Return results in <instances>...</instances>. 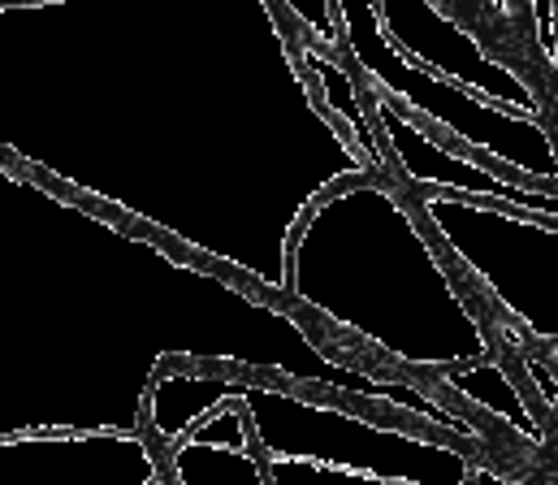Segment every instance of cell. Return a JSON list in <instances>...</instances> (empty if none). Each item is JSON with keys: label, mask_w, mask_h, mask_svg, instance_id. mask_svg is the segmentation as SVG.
Returning a JSON list of instances; mask_svg holds the SVG:
<instances>
[{"label": "cell", "mask_w": 558, "mask_h": 485, "mask_svg": "<svg viewBox=\"0 0 558 485\" xmlns=\"http://www.w3.org/2000/svg\"><path fill=\"white\" fill-rule=\"evenodd\" d=\"M342 39L351 44V61L360 70V78L386 96L390 105H399L408 118H416L420 126H428L437 140L481 157V161L498 165L507 173H515L529 186H546L558 191V148L555 135L524 113H511L459 83H446L437 74H428L412 57H403L395 48V39L381 31L373 4H342L333 0Z\"/></svg>", "instance_id": "6da1fadb"}, {"label": "cell", "mask_w": 558, "mask_h": 485, "mask_svg": "<svg viewBox=\"0 0 558 485\" xmlns=\"http://www.w3.org/2000/svg\"><path fill=\"white\" fill-rule=\"evenodd\" d=\"M420 217L459 269L537 351L558 347V226L498 204L420 195Z\"/></svg>", "instance_id": "7a4b0ae2"}, {"label": "cell", "mask_w": 558, "mask_h": 485, "mask_svg": "<svg viewBox=\"0 0 558 485\" xmlns=\"http://www.w3.org/2000/svg\"><path fill=\"white\" fill-rule=\"evenodd\" d=\"M360 96H364L368 122L377 126V135L395 161V173L420 186V195H454V199H472V204H498V208H515L524 217L558 226V191L529 186L498 165L481 161L463 148H450L428 126H420L416 118H408L399 105L377 96L364 78H360Z\"/></svg>", "instance_id": "3957f363"}, {"label": "cell", "mask_w": 558, "mask_h": 485, "mask_svg": "<svg viewBox=\"0 0 558 485\" xmlns=\"http://www.w3.org/2000/svg\"><path fill=\"white\" fill-rule=\"evenodd\" d=\"M373 13L381 22V31L395 39V48L403 57H412L416 65H424L428 74L459 83L511 113L542 122V100L524 83V74L494 61L481 48V39L472 31H463L441 4H373Z\"/></svg>", "instance_id": "277c9868"}, {"label": "cell", "mask_w": 558, "mask_h": 485, "mask_svg": "<svg viewBox=\"0 0 558 485\" xmlns=\"http://www.w3.org/2000/svg\"><path fill=\"white\" fill-rule=\"evenodd\" d=\"M294 57L307 65V74H316L320 83V100L325 109H333V118L347 126L360 161L368 165L373 178H390L395 173V161L377 135V126L368 122V109H364V96H360V74H347V65L333 57V52H316L312 44L307 48H294Z\"/></svg>", "instance_id": "5b68a950"}, {"label": "cell", "mask_w": 558, "mask_h": 485, "mask_svg": "<svg viewBox=\"0 0 558 485\" xmlns=\"http://www.w3.org/2000/svg\"><path fill=\"white\" fill-rule=\"evenodd\" d=\"M424 390H428V395H446V390L463 395L468 403H476V408L494 412V416H498V421H507L515 434H524V438H529V447H537V451L550 442L546 425L533 416V408L524 403L520 386L511 381V373H507L498 360H476V364L450 368V373L433 377V386H424Z\"/></svg>", "instance_id": "8992f818"}, {"label": "cell", "mask_w": 558, "mask_h": 485, "mask_svg": "<svg viewBox=\"0 0 558 485\" xmlns=\"http://www.w3.org/2000/svg\"><path fill=\"white\" fill-rule=\"evenodd\" d=\"M520 364H524V377L533 381V390H537V399L546 403V412H558V373L555 364L533 347V351H524L520 355Z\"/></svg>", "instance_id": "52a82bcc"}, {"label": "cell", "mask_w": 558, "mask_h": 485, "mask_svg": "<svg viewBox=\"0 0 558 485\" xmlns=\"http://www.w3.org/2000/svg\"><path fill=\"white\" fill-rule=\"evenodd\" d=\"M533 26H537V48L542 57L558 65V4L555 0H537L533 4Z\"/></svg>", "instance_id": "ba28073f"}, {"label": "cell", "mask_w": 558, "mask_h": 485, "mask_svg": "<svg viewBox=\"0 0 558 485\" xmlns=\"http://www.w3.org/2000/svg\"><path fill=\"white\" fill-rule=\"evenodd\" d=\"M468 485H524V482H515V477H502V473H494V469H472Z\"/></svg>", "instance_id": "9c48e42d"}]
</instances>
